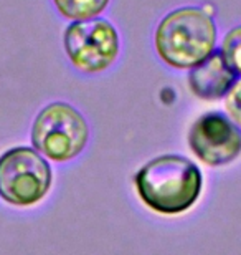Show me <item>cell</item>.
Instances as JSON below:
<instances>
[{
    "label": "cell",
    "instance_id": "obj_1",
    "mask_svg": "<svg viewBox=\"0 0 241 255\" xmlns=\"http://www.w3.org/2000/svg\"><path fill=\"white\" fill-rule=\"evenodd\" d=\"M157 58L172 70L187 71L217 52L218 27L215 8L182 5L167 12L154 28Z\"/></svg>",
    "mask_w": 241,
    "mask_h": 255
},
{
    "label": "cell",
    "instance_id": "obj_2",
    "mask_svg": "<svg viewBox=\"0 0 241 255\" xmlns=\"http://www.w3.org/2000/svg\"><path fill=\"white\" fill-rule=\"evenodd\" d=\"M139 201L161 216H180L197 204L203 191V174L182 154H161L144 162L132 177Z\"/></svg>",
    "mask_w": 241,
    "mask_h": 255
},
{
    "label": "cell",
    "instance_id": "obj_4",
    "mask_svg": "<svg viewBox=\"0 0 241 255\" xmlns=\"http://www.w3.org/2000/svg\"><path fill=\"white\" fill-rule=\"evenodd\" d=\"M122 50L121 33L109 18L96 17L70 22L63 30V52L81 75L106 73L117 63Z\"/></svg>",
    "mask_w": 241,
    "mask_h": 255
},
{
    "label": "cell",
    "instance_id": "obj_5",
    "mask_svg": "<svg viewBox=\"0 0 241 255\" xmlns=\"http://www.w3.org/2000/svg\"><path fill=\"white\" fill-rule=\"evenodd\" d=\"M53 186L47 157L28 146H13L0 154V199L27 209L45 201Z\"/></svg>",
    "mask_w": 241,
    "mask_h": 255
},
{
    "label": "cell",
    "instance_id": "obj_3",
    "mask_svg": "<svg viewBox=\"0 0 241 255\" xmlns=\"http://www.w3.org/2000/svg\"><path fill=\"white\" fill-rule=\"evenodd\" d=\"M91 129L78 108L68 101H50L35 116L30 139L32 147L53 162H70L89 144Z\"/></svg>",
    "mask_w": 241,
    "mask_h": 255
},
{
    "label": "cell",
    "instance_id": "obj_8",
    "mask_svg": "<svg viewBox=\"0 0 241 255\" xmlns=\"http://www.w3.org/2000/svg\"><path fill=\"white\" fill-rule=\"evenodd\" d=\"M55 12L68 22L101 17L111 0H51Z\"/></svg>",
    "mask_w": 241,
    "mask_h": 255
},
{
    "label": "cell",
    "instance_id": "obj_9",
    "mask_svg": "<svg viewBox=\"0 0 241 255\" xmlns=\"http://www.w3.org/2000/svg\"><path fill=\"white\" fill-rule=\"evenodd\" d=\"M218 53L222 55L227 65L232 68L237 76H241V23L235 25L223 35L220 42Z\"/></svg>",
    "mask_w": 241,
    "mask_h": 255
},
{
    "label": "cell",
    "instance_id": "obj_10",
    "mask_svg": "<svg viewBox=\"0 0 241 255\" xmlns=\"http://www.w3.org/2000/svg\"><path fill=\"white\" fill-rule=\"evenodd\" d=\"M225 110L230 120L233 121L238 128H241V76L235 81L233 88L225 96Z\"/></svg>",
    "mask_w": 241,
    "mask_h": 255
},
{
    "label": "cell",
    "instance_id": "obj_7",
    "mask_svg": "<svg viewBox=\"0 0 241 255\" xmlns=\"http://www.w3.org/2000/svg\"><path fill=\"white\" fill-rule=\"evenodd\" d=\"M237 80V73L227 65L218 50L202 63L188 70L187 75V83L192 95L203 101L225 100Z\"/></svg>",
    "mask_w": 241,
    "mask_h": 255
},
{
    "label": "cell",
    "instance_id": "obj_6",
    "mask_svg": "<svg viewBox=\"0 0 241 255\" xmlns=\"http://www.w3.org/2000/svg\"><path fill=\"white\" fill-rule=\"evenodd\" d=\"M187 144L200 162L225 167L241 157V128L222 111H207L188 128Z\"/></svg>",
    "mask_w": 241,
    "mask_h": 255
}]
</instances>
